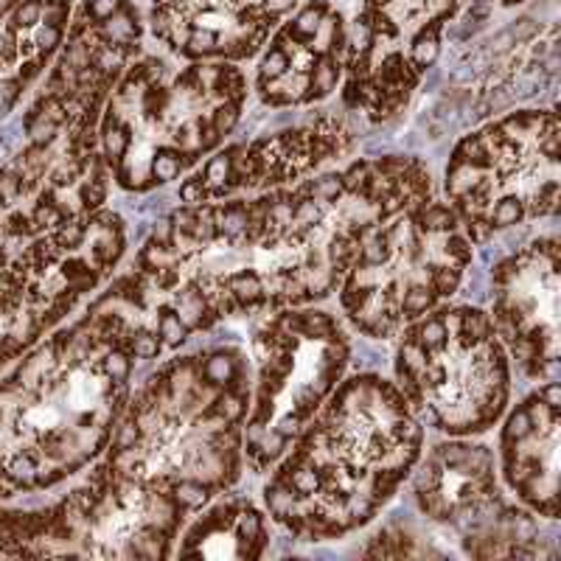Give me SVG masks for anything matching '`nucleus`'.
I'll return each instance as SVG.
<instances>
[{"label": "nucleus", "mask_w": 561, "mask_h": 561, "mask_svg": "<svg viewBox=\"0 0 561 561\" xmlns=\"http://www.w3.org/2000/svg\"><path fill=\"white\" fill-rule=\"evenodd\" d=\"M283 325L292 328L295 334H303V337H317V340H331L334 334V323L325 311H303V314H295V317H283Z\"/></svg>", "instance_id": "1"}, {"label": "nucleus", "mask_w": 561, "mask_h": 561, "mask_svg": "<svg viewBox=\"0 0 561 561\" xmlns=\"http://www.w3.org/2000/svg\"><path fill=\"white\" fill-rule=\"evenodd\" d=\"M458 320H460V337H463L460 342L463 345H475V342H480V340L489 337V320H486L483 311H477V309H460Z\"/></svg>", "instance_id": "2"}, {"label": "nucleus", "mask_w": 561, "mask_h": 561, "mask_svg": "<svg viewBox=\"0 0 561 561\" xmlns=\"http://www.w3.org/2000/svg\"><path fill=\"white\" fill-rule=\"evenodd\" d=\"M424 351H438V348H444L446 345V340H449V331H446V323L441 320V317H430V320H424L418 328H415V337H413Z\"/></svg>", "instance_id": "3"}, {"label": "nucleus", "mask_w": 561, "mask_h": 561, "mask_svg": "<svg viewBox=\"0 0 561 561\" xmlns=\"http://www.w3.org/2000/svg\"><path fill=\"white\" fill-rule=\"evenodd\" d=\"M228 289H231V295L236 297V300H242L245 306L247 303H256L259 297H262V278L256 276V273H236V276H231L228 278Z\"/></svg>", "instance_id": "4"}, {"label": "nucleus", "mask_w": 561, "mask_h": 561, "mask_svg": "<svg viewBox=\"0 0 561 561\" xmlns=\"http://www.w3.org/2000/svg\"><path fill=\"white\" fill-rule=\"evenodd\" d=\"M295 503H297V494L289 489V483H286L283 477L276 480L273 486H267V505H270V511H273L278 520H286V517L292 514Z\"/></svg>", "instance_id": "5"}, {"label": "nucleus", "mask_w": 561, "mask_h": 561, "mask_svg": "<svg viewBox=\"0 0 561 561\" xmlns=\"http://www.w3.org/2000/svg\"><path fill=\"white\" fill-rule=\"evenodd\" d=\"M522 217H525L522 200H520V197H503V200L494 205L489 222H491L494 228H511V225H520Z\"/></svg>", "instance_id": "6"}, {"label": "nucleus", "mask_w": 561, "mask_h": 561, "mask_svg": "<svg viewBox=\"0 0 561 561\" xmlns=\"http://www.w3.org/2000/svg\"><path fill=\"white\" fill-rule=\"evenodd\" d=\"M217 231H222L225 236L236 239L247 231V208L242 205H228L222 211H217Z\"/></svg>", "instance_id": "7"}, {"label": "nucleus", "mask_w": 561, "mask_h": 561, "mask_svg": "<svg viewBox=\"0 0 561 561\" xmlns=\"http://www.w3.org/2000/svg\"><path fill=\"white\" fill-rule=\"evenodd\" d=\"M202 373H205L208 385L225 387V385H231V382H233V376H236V368H233V359H231L228 354H214V356L205 362Z\"/></svg>", "instance_id": "8"}, {"label": "nucleus", "mask_w": 561, "mask_h": 561, "mask_svg": "<svg viewBox=\"0 0 561 561\" xmlns=\"http://www.w3.org/2000/svg\"><path fill=\"white\" fill-rule=\"evenodd\" d=\"M415 222H418L421 231H430V233L449 231V228H455V214L449 208H444V205H430V208H424L415 217Z\"/></svg>", "instance_id": "9"}, {"label": "nucleus", "mask_w": 561, "mask_h": 561, "mask_svg": "<svg viewBox=\"0 0 561 561\" xmlns=\"http://www.w3.org/2000/svg\"><path fill=\"white\" fill-rule=\"evenodd\" d=\"M157 331H160L163 342H169V345H180V342L188 337V325L180 320V314H177L174 309H163V311H160Z\"/></svg>", "instance_id": "10"}, {"label": "nucleus", "mask_w": 561, "mask_h": 561, "mask_svg": "<svg viewBox=\"0 0 561 561\" xmlns=\"http://www.w3.org/2000/svg\"><path fill=\"white\" fill-rule=\"evenodd\" d=\"M172 500L183 508H200L205 500H208V489L197 480H180L172 491Z\"/></svg>", "instance_id": "11"}, {"label": "nucleus", "mask_w": 561, "mask_h": 561, "mask_svg": "<svg viewBox=\"0 0 561 561\" xmlns=\"http://www.w3.org/2000/svg\"><path fill=\"white\" fill-rule=\"evenodd\" d=\"M233 155H236V149L222 152L205 166V186H219L222 188L233 177Z\"/></svg>", "instance_id": "12"}, {"label": "nucleus", "mask_w": 561, "mask_h": 561, "mask_svg": "<svg viewBox=\"0 0 561 561\" xmlns=\"http://www.w3.org/2000/svg\"><path fill=\"white\" fill-rule=\"evenodd\" d=\"M180 169H183L180 155H177V152H169V149L157 152L155 160H152V177H155L157 183H169V180H174V177L180 174Z\"/></svg>", "instance_id": "13"}, {"label": "nucleus", "mask_w": 561, "mask_h": 561, "mask_svg": "<svg viewBox=\"0 0 561 561\" xmlns=\"http://www.w3.org/2000/svg\"><path fill=\"white\" fill-rule=\"evenodd\" d=\"M432 303H435V292H432L430 286L415 283V286H410V289L404 292V297H401V311H407V314L413 317V314L427 311Z\"/></svg>", "instance_id": "14"}, {"label": "nucleus", "mask_w": 561, "mask_h": 561, "mask_svg": "<svg viewBox=\"0 0 561 561\" xmlns=\"http://www.w3.org/2000/svg\"><path fill=\"white\" fill-rule=\"evenodd\" d=\"M214 413H217L225 424H233V421H239V418L245 415V399H242L239 393H233V390H225V393L217 399Z\"/></svg>", "instance_id": "15"}, {"label": "nucleus", "mask_w": 561, "mask_h": 561, "mask_svg": "<svg viewBox=\"0 0 561 561\" xmlns=\"http://www.w3.org/2000/svg\"><path fill=\"white\" fill-rule=\"evenodd\" d=\"M531 432H534V418L528 415V410H525V407L514 410V413L508 415V421H505V441H508V444L525 441Z\"/></svg>", "instance_id": "16"}, {"label": "nucleus", "mask_w": 561, "mask_h": 561, "mask_svg": "<svg viewBox=\"0 0 561 561\" xmlns=\"http://www.w3.org/2000/svg\"><path fill=\"white\" fill-rule=\"evenodd\" d=\"M127 143H129V129H115V127H107L104 129V152H107V160L118 163L127 152Z\"/></svg>", "instance_id": "17"}, {"label": "nucleus", "mask_w": 561, "mask_h": 561, "mask_svg": "<svg viewBox=\"0 0 561 561\" xmlns=\"http://www.w3.org/2000/svg\"><path fill=\"white\" fill-rule=\"evenodd\" d=\"M236 121H239V104H233V101H228V98H225V104H219V107L214 110V115H211V127H214L219 135H228V132L236 127Z\"/></svg>", "instance_id": "18"}, {"label": "nucleus", "mask_w": 561, "mask_h": 561, "mask_svg": "<svg viewBox=\"0 0 561 561\" xmlns=\"http://www.w3.org/2000/svg\"><path fill=\"white\" fill-rule=\"evenodd\" d=\"M390 259V242L387 236H379V239H370L362 245V264L365 267H379Z\"/></svg>", "instance_id": "19"}, {"label": "nucleus", "mask_w": 561, "mask_h": 561, "mask_svg": "<svg viewBox=\"0 0 561 561\" xmlns=\"http://www.w3.org/2000/svg\"><path fill=\"white\" fill-rule=\"evenodd\" d=\"M430 289L435 295H452L460 283V270H452V267H435L432 276H430Z\"/></svg>", "instance_id": "20"}, {"label": "nucleus", "mask_w": 561, "mask_h": 561, "mask_svg": "<svg viewBox=\"0 0 561 561\" xmlns=\"http://www.w3.org/2000/svg\"><path fill=\"white\" fill-rule=\"evenodd\" d=\"M342 191H345L342 180H340V177H334V174H328V177H323V180H317V183L311 186V200H320V202H334V200H340V197H342Z\"/></svg>", "instance_id": "21"}, {"label": "nucleus", "mask_w": 561, "mask_h": 561, "mask_svg": "<svg viewBox=\"0 0 561 561\" xmlns=\"http://www.w3.org/2000/svg\"><path fill=\"white\" fill-rule=\"evenodd\" d=\"M129 348H132L135 356L152 359V356L160 354V340H157L155 334H149V331H141V334H135V337L129 340Z\"/></svg>", "instance_id": "22"}, {"label": "nucleus", "mask_w": 561, "mask_h": 561, "mask_svg": "<svg viewBox=\"0 0 561 561\" xmlns=\"http://www.w3.org/2000/svg\"><path fill=\"white\" fill-rule=\"evenodd\" d=\"M42 17V0H25L14 11V28H34Z\"/></svg>", "instance_id": "23"}, {"label": "nucleus", "mask_w": 561, "mask_h": 561, "mask_svg": "<svg viewBox=\"0 0 561 561\" xmlns=\"http://www.w3.org/2000/svg\"><path fill=\"white\" fill-rule=\"evenodd\" d=\"M345 505H348L351 522H368L370 514H373V500H370L368 494H351V497L345 500Z\"/></svg>", "instance_id": "24"}, {"label": "nucleus", "mask_w": 561, "mask_h": 561, "mask_svg": "<svg viewBox=\"0 0 561 561\" xmlns=\"http://www.w3.org/2000/svg\"><path fill=\"white\" fill-rule=\"evenodd\" d=\"M129 356L124 354V351H112V354H107V359H104V370L112 376V382H124L127 376H129Z\"/></svg>", "instance_id": "25"}, {"label": "nucleus", "mask_w": 561, "mask_h": 561, "mask_svg": "<svg viewBox=\"0 0 561 561\" xmlns=\"http://www.w3.org/2000/svg\"><path fill=\"white\" fill-rule=\"evenodd\" d=\"M138 441H141V424H138V415H132L129 421H124V424L118 427L115 449H135Z\"/></svg>", "instance_id": "26"}, {"label": "nucleus", "mask_w": 561, "mask_h": 561, "mask_svg": "<svg viewBox=\"0 0 561 561\" xmlns=\"http://www.w3.org/2000/svg\"><path fill=\"white\" fill-rule=\"evenodd\" d=\"M351 256H354V242H351V236H337V239L331 242V247H328L331 264H334V267H345V264L351 262Z\"/></svg>", "instance_id": "27"}, {"label": "nucleus", "mask_w": 561, "mask_h": 561, "mask_svg": "<svg viewBox=\"0 0 561 561\" xmlns=\"http://www.w3.org/2000/svg\"><path fill=\"white\" fill-rule=\"evenodd\" d=\"M438 486H441V472H438V463L432 460V463H427V466L418 469V475H415V491L424 494V491H435Z\"/></svg>", "instance_id": "28"}, {"label": "nucleus", "mask_w": 561, "mask_h": 561, "mask_svg": "<svg viewBox=\"0 0 561 561\" xmlns=\"http://www.w3.org/2000/svg\"><path fill=\"white\" fill-rule=\"evenodd\" d=\"M340 180H342L345 191H359V188L370 180V166H368V163H354Z\"/></svg>", "instance_id": "29"}, {"label": "nucleus", "mask_w": 561, "mask_h": 561, "mask_svg": "<svg viewBox=\"0 0 561 561\" xmlns=\"http://www.w3.org/2000/svg\"><path fill=\"white\" fill-rule=\"evenodd\" d=\"M264 534V528H262V517L256 514V511H245L242 517H239V536L250 545L253 539H259Z\"/></svg>", "instance_id": "30"}, {"label": "nucleus", "mask_w": 561, "mask_h": 561, "mask_svg": "<svg viewBox=\"0 0 561 561\" xmlns=\"http://www.w3.org/2000/svg\"><path fill=\"white\" fill-rule=\"evenodd\" d=\"M205 197H208V188H205V180H200V177L186 180V183L180 186V200L188 202V205H197V202H202Z\"/></svg>", "instance_id": "31"}, {"label": "nucleus", "mask_w": 561, "mask_h": 561, "mask_svg": "<svg viewBox=\"0 0 561 561\" xmlns=\"http://www.w3.org/2000/svg\"><path fill=\"white\" fill-rule=\"evenodd\" d=\"M82 239H84V231H82V225H73V222H67V225H62V228L56 231V245H59V247H65V250H73V247H79V245H82Z\"/></svg>", "instance_id": "32"}, {"label": "nucleus", "mask_w": 561, "mask_h": 561, "mask_svg": "<svg viewBox=\"0 0 561 561\" xmlns=\"http://www.w3.org/2000/svg\"><path fill=\"white\" fill-rule=\"evenodd\" d=\"M124 8V0H90L87 3V14L90 20H110L115 11Z\"/></svg>", "instance_id": "33"}, {"label": "nucleus", "mask_w": 561, "mask_h": 561, "mask_svg": "<svg viewBox=\"0 0 561 561\" xmlns=\"http://www.w3.org/2000/svg\"><path fill=\"white\" fill-rule=\"evenodd\" d=\"M438 458H441L444 466L458 469L463 463V458H466V446L463 444H444V446H438Z\"/></svg>", "instance_id": "34"}, {"label": "nucleus", "mask_w": 561, "mask_h": 561, "mask_svg": "<svg viewBox=\"0 0 561 561\" xmlns=\"http://www.w3.org/2000/svg\"><path fill=\"white\" fill-rule=\"evenodd\" d=\"M104 197H107V191H104V186H101L98 180H90V183H84V188H82V200H84V205H87V208H96V205H101V202H104Z\"/></svg>", "instance_id": "35"}, {"label": "nucleus", "mask_w": 561, "mask_h": 561, "mask_svg": "<svg viewBox=\"0 0 561 561\" xmlns=\"http://www.w3.org/2000/svg\"><path fill=\"white\" fill-rule=\"evenodd\" d=\"M8 475H11L17 483H28V480L34 477V463H31V458H25V455L14 458V463H11V469H8Z\"/></svg>", "instance_id": "36"}, {"label": "nucleus", "mask_w": 561, "mask_h": 561, "mask_svg": "<svg viewBox=\"0 0 561 561\" xmlns=\"http://www.w3.org/2000/svg\"><path fill=\"white\" fill-rule=\"evenodd\" d=\"M53 132H56V121H51V118H39L37 124H31L34 143H48L53 138Z\"/></svg>", "instance_id": "37"}, {"label": "nucleus", "mask_w": 561, "mask_h": 561, "mask_svg": "<svg viewBox=\"0 0 561 561\" xmlns=\"http://www.w3.org/2000/svg\"><path fill=\"white\" fill-rule=\"evenodd\" d=\"M446 253L455 256L460 264H466V262L472 259V247H469V242L460 239V236H449V242H446Z\"/></svg>", "instance_id": "38"}, {"label": "nucleus", "mask_w": 561, "mask_h": 561, "mask_svg": "<svg viewBox=\"0 0 561 561\" xmlns=\"http://www.w3.org/2000/svg\"><path fill=\"white\" fill-rule=\"evenodd\" d=\"M559 141H561V135H559V129H556V124H550V129L542 135V141H539V149L550 157V160H556V155H559Z\"/></svg>", "instance_id": "39"}, {"label": "nucleus", "mask_w": 561, "mask_h": 561, "mask_svg": "<svg viewBox=\"0 0 561 561\" xmlns=\"http://www.w3.org/2000/svg\"><path fill=\"white\" fill-rule=\"evenodd\" d=\"M174 225L172 228H177L180 233H188V236H194V228H197V214H191V211H177L174 214V219H172Z\"/></svg>", "instance_id": "40"}, {"label": "nucleus", "mask_w": 561, "mask_h": 561, "mask_svg": "<svg viewBox=\"0 0 561 561\" xmlns=\"http://www.w3.org/2000/svg\"><path fill=\"white\" fill-rule=\"evenodd\" d=\"M491 231H494V225H491L489 219H483V217H472V222H469V233H472L475 242H486V239L491 236Z\"/></svg>", "instance_id": "41"}, {"label": "nucleus", "mask_w": 561, "mask_h": 561, "mask_svg": "<svg viewBox=\"0 0 561 561\" xmlns=\"http://www.w3.org/2000/svg\"><path fill=\"white\" fill-rule=\"evenodd\" d=\"M539 401H542L545 407H550V410H559L561 407V385L559 382H550L548 387H542V390H539Z\"/></svg>", "instance_id": "42"}, {"label": "nucleus", "mask_w": 561, "mask_h": 561, "mask_svg": "<svg viewBox=\"0 0 561 561\" xmlns=\"http://www.w3.org/2000/svg\"><path fill=\"white\" fill-rule=\"evenodd\" d=\"M20 93V82L17 79H0V110H6Z\"/></svg>", "instance_id": "43"}, {"label": "nucleus", "mask_w": 561, "mask_h": 561, "mask_svg": "<svg viewBox=\"0 0 561 561\" xmlns=\"http://www.w3.org/2000/svg\"><path fill=\"white\" fill-rule=\"evenodd\" d=\"M283 441H286V438H283V435H280L278 430H276L273 435H267V438H264V444H262L259 449H264L262 455H267V458L273 460L276 455H280V449H283Z\"/></svg>", "instance_id": "44"}, {"label": "nucleus", "mask_w": 561, "mask_h": 561, "mask_svg": "<svg viewBox=\"0 0 561 561\" xmlns=\"http://www.w3.org/2000/svg\"><path fill=\"white\" fill-rule=\"evenodd\" d=\"M37 222H39V225H59V222H62V214H59L51 202H45V205H39V211H37Z\"/></svg>", "instance_id": "45"}, {"label": "nucleus", "mask_w": 561, "mask_h": 561, "mask_svg": "<svg viewBox=\"0 0 561 561\" xmlns=\"http://www.w3.org/2000/svg\"><path fill=\"white\" fill-rule=\"evenodd\" d=\"M514 267H517V262H503V264L494 270V280H497V283H508V280L517 276Z\"/></svg>", "instance_id": "46"}, {"label": "nucleus", "mask_w": 561, "mask_h": 561, "mask_svg": "<svg viewBox=\"0 0 561 561\" xmlns=\"http://www.w3.org/2000/svg\"><path fill=\"white\" fill-rule=\"evenodd\" d=\"M297 424H300V415H283L278 424V432L283 438H289V435H295L297 432Z\"/></svg>", "instance_id": "47"}, {"label": "nucleus", "mask_w": 561, "mask_h": 561, "mask_svg": "<svg viewBox=\"0 0 561 561\" xmlns=\"http://www.w3.org/2000/svg\"><path fill=\"white\" fill-rule=\"evenodd\" d=\"M155 236H157V242L166 245L169 236H172V225H169V222H157V225H155Z\"/></svg>", "instance_id": "48"}, {"label": "nucleus", "mask_w": 561, "mask_h": 561, "mask_svg": "<svg viewBox=\"0 0 561 561\" xmlns=\"http://www.w3.org/2000/svg\"><path fill=\"white\" fill-rule=\"evenodd\" d=\"M70 177H73V169H59V172L53 174V183H56V186H65V183H70Z\"/></svg>", "instance_id": "49"}, {"label": "nucleus", "mask_w": 561, "mask_h": 561, "mask_svg": "<svg viewBox=\"0 0 561 561\" xmlns=\"http://www.w3.org/2000/svg\"><path fill=\"white\" fill-rule=\"evenodd\" d=\"M424 421H430V424H438V413H435L432 407H427V410H424Z\"/></svg>", "instance_id": "50"}]
</instances>
